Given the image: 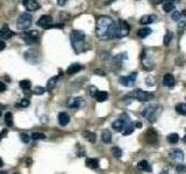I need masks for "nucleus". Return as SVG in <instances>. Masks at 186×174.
<instances>
[{
    "label": "nucleus",
    "instance_id": "obj_54",
    "mask_svg": "<svg viewBox=\"0 0 186 174\" xmlns=\"http://www.w3.org/2000/svg\"><path fill=\"white\" fill-rule=\"evenodd\" d=\"M135 125H136L137 128H141V127H142V124H141V123H139V122H137V123H136Z\"/></svg>",
    "mask_w": 186,
    "mask_h": 174
},
{
    "label": "nucleus",
    "instance_id": "obj_26",
    "mask_svg": "<svg viewBox=\"0 0 186 174\" xmlns=\"http://www.w3.org/2000/svg\"><path fill=\"white\" fill-rule=\"evenodd\" d=\"M83 136L85 137V139H87L90 143H94L97 140V135L92 131H84L83 132Z\"/></svg>",
    "mask_w": 186,
    "mask_h": 174
},
{
    "label": "nucleus",
    "instance_id": "obj_34",
    "mask_svg": "<svg viewBox=\"0 0 186 174\" xmlns=\"http://www.w3.org/2000/svg\"><path fill=\"white\" fill-rule=\"evenodd\" d=\"M179 140V136L177 133H170L168 136V142L170 144H177Z\"/></svg>",
    "mask_w": 186,
    "mask_h": 174
},
{
    "label": "nucleus",
    "instance_id": "obj_32",
    "mask_svg": "<svg viewBox=\"0 0 186 174\" xmlns=\"http://www.w3.org/2000/svg\"><path fill=\"white\" fill-rule=\"evenodd\" d=\"M173 9H174L173 2H171V1H166V2H164V5H163V11L165 12V13L173 12Z\"/></svg>",
    "mask_w": 186,
    "mask_h": 174
},
{
    "label": "nucleus",
    "instance_id": "obj_24",
    "mask_svg": "<svg viewBox=\"0 0 186 174\" xmlns=\"http://www.w3.org/2000/svg\"><path fill=\"white\" fill-rule=\"evenodd\" d=\"M101 140L106 144H110L112 142V133H110V130H104L101 132Z\"/></svg>",
    "mask_w": 186,
    "mask_h": 174
},
{
    "label": "nucleus",
    "instance_id": "obj_36",
    "mask_svg": "<svg viewBox=\"0 0 186 174\" xmlns=\"http://www.w3.org/2000/svg\"><path fill=\"white\" fill-rule=\"evenodd\" d=\"M112 153H113V156L117 158V159H120L122 157V150L119 147V146H114V147H112Z\"/></svg>",
    "mask_w": 186,
    "mask_h": 174
},
{
    "label": "nucleus",
    "instance_id": "obj_35",
    "mask_svg": "<svg viewBox=\"0 0 186 174\" xmlns=\"http://www.w3.org/2000/svg\"><path fill=\"white\" fill-rule=\"evenodd\" d=\"M5 123L8 128L13 125V115H12V113H9V111H7L5 114Z\"/></svg>",
    "mask_w": 186,
    "mask_h": 174
},
{
    "label": "nucleus",
    "instance_id": "obj_21",
    "mask_svg": "<svg viewBox=\"0 0 186 174\" xmlns=\"http://www.w3.org/2000/svg\"><path fill=\"white\" fill-rule=\"evenodd\" d=\"M156 20V15H143V16L140 19V23L142 26H147V24H150Z\"/></svg>",
    "mask_w": 186,
    "mask_h": 174
},
{
    "label": "nucleus",
    "instance_id": "obj_58",
    "mask_svg": "<svg viewBox=\"0 0 186 174\" xmlns=\"http://www.w3.org/2000/svg\"><path fill=\"white\" fill-rule=\"evenodd\" d=\"M13 174H19V173H13Z\"/></svg>",
    "mask_w": 186,
    "mask_h": 174
},
{
    "label": "nucleus",
    "instance_id": "obj_8",
    "mask_svg": "<svg viewBox=\"0 0 186 174\" xmlns=\"http://www.w3.org/2000/svg\"><path fill=\"white\" fill-rule=\"evenodd\" d=\"M136 78H137V73L136 72H133L129 75H125V77H120V84L123 85L125 87H132L135 84L136 81Z\"/></svg>",
    "mask_w": 186,
    "mask_h": 174
},
{
    "label": "nucleus",
    "instance_id": "obj_19",
    "mask_svg": "<svg viewBox=\"0 0 186 174\" xmlns=\"http://www.w3.org/2000/svg\"><path fill=\"white\" fill-rule=\"evenodd\" d=\"M69 122H70V116H69L68 113L62 111V113H59V114H58V123H59L62 127H65Z\"/></svg>",
    "mask_w": 186,
    "mask_h": 174
},
{
    "label": "nucleus",
    "instance_id": "obj_31",
    "mask_svg": "<svg viewBox=\"0 0 186 174\" xmlns=\"http://www.w3.org/2000/svg\"><path fill=\"white\" fill-rule=\"evenodd\" d=\"M176 111L179 115L185 116L186 115V103H178L176 106Z\"/></svg>",
    "mask_w": 186,
    "mask_h": 174
},
{
    "label": "nucleus",
    "instance_id": "obj_27",
    "mask_svg": "<svg viewBox=\"0 0 186 174\" xmlns=\"http://www.w3.org/2000/svg\"><path fill=\"white\" fill-rule=\"evenodd\" d=\"M151 34V29L149 27H144V28H141L137 31V35H139L140 38H145L147 36H149Z\"/></svg>",
    "mask_w": 186,
    "mask_h": 174
},
{
    "label": "nucleus",
    "instance_id": "obj_11",
    "mask_svg": "<svg viewBox=\"0 0 186 174\" xmlns=\"http://www.w3.org/2000/svg\"><path fill=\"white\" fill-rule=\"evenodd\" d=\"M141 65H142V67L144 70H148V71H150V70L154 69V66H155V64L154 62L151 60L149 57H147V55H145V52L143 51V53L141 55Z\"/></svg>",
    "mask_w": 186,
    "mask_h": 174
},
{
    "label": "nucleus",
    "instance_id": "obj_45",
    "mask_svg": "<svg viewBox=\"0 0 186 174\" xmlns=\"http://www.w3.org/2000/svg\"><path fill=\"white\" fill-rule=\"evenodd\" d=\"M185 27H186V22L185 21H178V30H183V29H185Z\"/></svg>",
    "mask_w": 186,
    "mask_h": 174
},
{
    "label": "nucleus",
    "instance_id": "obj_4",
    "mask_svg": "<svg viewBox=\"0 0 186 174\" xmlns=\"http://www.w3.org/2000/svg\"><path fill=\"white\" fill-rule=\"evenodd\" d=\"M33 22V16L29 14L28 12L22 13L17 21V27L19 30H26L30 27V24Z\"/></svg>",
    "mask_w": 186,
    "mask_h": 174
},
{
    "label": "nucleus",
    "instance_id": "obj_51",
    "mask_svg": "<svg viewBox=\"0 0 186 174\" xmlns=\"http://www.w3.org/2000/svg\"><path fill=\"white\" fill-rule=\"evenodd\" d=\"M152 4H155V5H157V4H161V2H163L164 0H150Z\"/></svg>",
    "mask_w": 186,
    "mask_h": 174
},
{
    "label": "nucleus",
    "instance_id": "obj_33",
    "mask_svg": "<svg viewBox=\"0 0 186 174\" xmlns=\"http://www.w3.org/2000/svg\"><path fill=\"white\" fill-rule=\"evenodd\" d=\"M134 131V125L129 122L126 127L123 128V130H122V133L125 135V136H128V135H130V133H133Z\"/></svg>",
    "mask_w": 186,
    "mask_h": 174
},
{
    "label": "nucleus",
    "instance_id": "obj_39",
    "mask_svg": "<svg viewBox=\"0 0 186 174\" xmlns=\"http://www.w3.org/2000/svg\"><path fill=\"white\" fill-rule=\"evenodd\" d=\"M30 86H32V84H30V81L29 80H21L20 81V87H21L22 89H24V91L29 89Z\"/></svg>",
    "mask_w": 186,
    "mask_h": 174
},
{
    "label": "nucleus",
    "instance_id": "obj_38",
    "mask_svg": "<svg viewBox=\"0 0 186 174\" xmlns=\"http://www.w3.org/2000/svg\"><path fill=\"white\" fill-rule=\"evenodd\" d=\"M46 138V135L42 132H33L32 133V139L34 140H40V139H44Z\"/></svg>",
    "mask_w": 186,
    "mask_h": 174
},
{
    "label": "nucleus",
    "instance_id": "obj_2",
    "mask_svg": "<svg viewBox=\"0 0 186 174\" xmlns=\"http://www.w3.org/2000/svg\"><path fill=\"white\" fill-rule=\"evenodd\" d=\"M71 44L76 53L85 51V33L81 30H72L70 34Z\"/></svg>",
    "mask_w": 186,
    "mask_h": 174
},
{
    "label": "nucleus",
    "instance_id": "obj_6",
    "mask_svg": "<svg viewBox=\"0 0 186 174\" xmlns=\"http://www.w3.org/2000/svg\"><path fill=\"white\" fill-rule=\"evenodd\" d=\"M128 34H129V24L127 23V21L120 19L116 24V38L126 37Z\"/></svg>",
    "mask_w": 186,
    "mask_h": 174
},
{
    "label": "nucleus",
    "instance_id": "obj_41",
    "mask_svg": "<svg viewBox=\"0 0 186 174\" xmlns=\"http://www.w3.org/2000/svg\"><path fill=\"white\" fill-rule=\"evenodd\" d=\"M145 84H147V86H154L155 85V77L154 75H148L147 77V79H145Z\"/></svg>",
    "mask_w": 186,
    "mask_h": 174
},
{
    "label": "nucleus",
    "instance_id": "obj_3",
    "mask_svg": "<svg viewBox=\"0 0 186 174\" xmlns=\"http://www.w3.org/2000/svg\"><path fill=\"white\" fill-rule=\"evenodd\" d=\"M161 109H162V108H161L159 104L157 103L149 104V106H147L144 109L142 110V116H144L150 123H154V122L156 121L158 114L161 113Z\"/></svg>",
    "mask_w": 186,
    "mask_h": 174
},
{
    "label": "nucleus",
    "instance_id": "obj_30",
    "mask_svg": "<svg viewBox=\"0 0 186 174\" xmlns=\"http://www.w3.org/2000/svg\"><path fill=\"white\" fill-rule=\"evenodd\" d=\"M172 37H173V33L171 31V30H168L165 35H164V40H163V43H164V45L168 46L170 44V42L172 41Z\"/></svg>",
    "mask_w": 186,
    "mask_h": 174
},
{
    "label": "nucleus",
    "instance_id": "obj_13",
    "mask_svg": "<svg viewBox=\"0 0 186 174\" xmlns=\"http://www.w3.org/2000/svg\"><path fill=\"white\" fill-rule=\"evenodd\" d=\"M14 36V31L9 29V27L7 24H4L1 29H0V38L2 40H7V38H11Z\"/></svg>",
    "mask_w": 186,
    "mask_h": 174
},
{
    "label": "nucleus",
    "instance_id": "obj_57",
    "mask_svg": "<svg viewBox=\"0 0 186 174\" xmlns=\"http://www.w3.org/2000/svg\"><path fill=\"white\" fill-rule=\"evenodd\" d=\"M183 140H184V143H186V135L184 136V138H183Z\"/></svg>",
    "mask_w": 186,
    "mask_h": 174
},
{
    "label": "nucleus",
    "instance_id": "obj_59",
    "mask_svg": "<svg viewBox=\"0 0 186 174\" xmlns=\"http://www.w3.org/2000/svg\"><path fill=\"white\" fill-rule=\"evenodd\" d=\"M0 174H6V173H0Z\"/></svg>",
    "mask_w": 186,
    "mask_h": 174
},
{
    "label": "nucleus",
    "instance_id": "obj_55",
    "mask_svg": "<svg viewBox=\"0 0 186 174\" xmlns=\"http://www.w3.org/2000/svg\"><path fill=\"white\" fill-rule=\"evenodd\" d=\"M2 165H4V161H2V159H1V158H0V167H1V166H2Z\"/></svg>",
    "mask_w": 186,
    "mask_h": 174
},
{
    "label": "nucleus",
    "instance_id": "obj_52",
    "mask_svg": "<svg viewBox=\"0 0 186 174\" xmlns=\"http://www.w3.org/2000/svg\"><path fill=\"white\" fill-rule=\"evenodd\" d=\"M5 108V106H2V104H0V116H1V114H2V109Z\"/></svg>",
    "mask_w": 186,
    "mask_h": 174
},
{
    "label": "nucleus",
    "instance_id": "obj_28",
    "mask_svg": "<svg viewBox=\"0 0 186 174\" xmlns=\"http://www.w3.org/2000/svg\"><path fill=\"white\" fill-rule=\"evenodd\" d=\"M58 79H59V77L58 75H55V77H52V78H50L49 80H48V82H46V89H52L54 87L56 86V84H57Z\"/></svg>",
    "mask_w": 186,
    "mask_h": 174
},
{
    "label": "nucleus",
    "instance_id": "obj_25",
    "mask_svg": "<svg viewBox=\"0 0 186 174\" xmlns=\"http://www.w3.org/2000/svg\"><path fill=\"white\" fill-rule=\"evenodd\" d=\"M137 168L141 171H145V172H151V166L147 160H142L137 164Z\"/></svg>",
    "mask_w": 186,
    "mask_h": 174
},
{
    "label": "nucleus",
    "instance_id": "obj_22",
    "mask_svg": "<svg viewBox=\"0 0 186 174\" xmlns=\"http://www.w3.org/2000/svg\"><path fill=\"white\" fill-rule=\"evenodd\" d=\"M81 69H83V66H81L80 64L78 63L71 64L69 67H68V70H66V73H68V74H75L77 72H79Z\"/></svg>",
    "mask_w": 186,
    "mask_h": 174
},
{
    "label": "nucleus",
    "instance_id": "obj_44",
    "mask_svg": "<svg viewBox=\"0 0 186 174\" xmlns=\"http://www.w3.org/2000/svg\"><path fill=\"white\" fill-rule=\"evenodd\" d=\"M98 92H99V89L95 86H90V95H91V96L95 98V95L98 94Z\"/></svg>",
    "mask_w": 186,
    "mask_h": 174
},
{
    "label": "nucleus",
    "instance_id": "obj_43",
    "mask_svg": "<svg viewBox=\"0 0 186 174\" xmlns=\"http://www.w3.org/2000/svg\"><path fill=\"white\" fill-rule=\"evenodd\" d=\"M15 106H17V107H22V108H24V107H28L29 106V101L27 99H22V100H21L20 102H17Z\"/></svg>",
    "mask_w": 186,
    "mask_h": 174
},
{
    "label": "nucleus",
    "instance_id": "obj_46",
    "mask_svg": "<svg viewBox=\"0 0 186 174\" xmlns=\"http://www.w3.org/2000/svg\"><path fill=\"white\" fill-rule=\"evenodd\" d=\"M6 88H7V86H6L5 82H2V81H0V93L5 92Z\"/></svg>",
    "mask_w": 186,
    "mask_h": 174
},
{
    "label": "nucleus",
    "instance_id": "obj_50",
    "mask_svg": "<svg viewBox=\"0 0 186 174\" xmlns=\"http://www.w3.org/2000/svg\"><path fill=\"white\" fill-rule=\"evenodd\" d=\"M7 135V130H2L1 132H0V140L4 138V136H6Z\"/></svg>",
    "mask_w": 186,
    "mask_h": 174
},
{
    "label": "nucleus",
    "instance_id": "obj_5",
    "mask_svg": "<svg viewBox=\"0 0 186 174\" xmlns=\"http://www.w3.org/2000/svg\"><path fill=\"white\" fill-rule=\"evenodd\" d=\"M21 38L24 41L26 44H34L40 40V33L37 30H29L21 34Z\"/></svg>",
    "mask_w": 186,
    "mask_h": 174
},
{
    "label": "nucleus",
    "instance_id": "obj_48",
    "mask_svg": "<svg viewBox=\"0 0 186 174\" xmlns=\"http://www.w3.org/2000/svg\"><path fill=\"white\" fill-rule=\"evenodd\" d=\"M177 171H178V172H184V171H185V166H184V165H178V166H177Z\"/></svg>",
    "mask_w": 186,
    "mask_h": 174
},
{
    "label": "nucleus",
    "instance_id": "obj_17",
    "mask_svg": "<svg viewBox=\"0 0 186 174\" xmlns=\"http://www.w3.org/2000/svg\"><path fill=\"white\" fill-rule=\"evenodd\" d=\"M66 104L70 108H79L83 104V99L81 98H70L66 101Z\"/></svg>",
    "mask_w": 186,
    "mask_h": 174
},
{
    "label": "nucleus",
    "instance_id": "obj_10",
    "mask_svg": "<svg viewBox=\"0 0 186 174\" xmlns=\"http://www.w3.org/2000/svg\"><path fill=\"white\" fill-rule=\"evenodd\" d=\"M129 122L130 121L128 120V117H126V118H117V120H115L112 123V127H113V129L115 131H122L123 128L126 127Z\"/></svg>",
    "mask_w": 186,
    "mask_h": 174
},
{
    "label": "nucleus",
    "instance_id": "obj_47",
    "mask_svg": "<svg viewBox=\"0 0 186 174\" xmlns=\"http://www.w3.org/2000/svg\"><path fill=\"white\" fill-rule=\"evenodd\" d=\"M5 48H6V43H5V41L0 40V51H2V50H4Z\"/></svg>",
    "mask_w": 186,
    "mask_h": 174
},
{
    "label": "nucleus",
    "instance_id": "obj_42",
    "mask_svg": "<svg viewBox=\"0 0 186 174\" xmlns=\"http://www.w3.org/2000/svg\"><path fill=\"white\" fill-rule=\"evenodd\" d=\"M44 92H46V88L42 86H36L34 88V94L36 95H42V94H44Z\"/></svg>",
    "mask_w": 186,
    "mask_h": 174
},
{
    "label": "nucleus",
    "instance_id": "obj_7",
    "mask_svg": "<svg viewBox=\"0 0 186 174\" xmlns=\"http://www.w3.org/2000/svg\"><path fill=\"white\" fill-rule=\"evenodd\" d=\"M129 96L137 100L140 102H145V101H149L152 98V94L149 92H145V91H142V89H135L129 94Z\"/></svg>",
    "mask_w": 186,
    "mask_h": 174
},
{
    "label": "nucleus",
    "instance_id": "obj_53",
    "mask_svg": "<svg viewBox=\"0 0 186 174\" xmlns=\"http://www.w3.org/2000/svg\"><path fill=\"white\" fill-rule=\"evenodd\" d=\"M159 174H169V172L166 171V169H164V171H162V172H161Z\"/></svg>",
    "mask_w": 186,
    "mask_h": 174
},
{
    "label": "nucleus",
    "instance_id": "obj_9",
    "mask_svg": "<svg viewBox=\"0 0 186 174\" xmlns=\"http://www.w3.org/2000/svg\"><path fill=\"white\" fill-rule=\"evenodd\" d=\"M24 59L30 64H36L39 60H40L39 51H36V50H34V49L26 51L24 52Z\"/></svg>",
    "mask_w": 186,
    "mask_h": 174
},
{
    "label": "nucleus",
    "instance_id": "obj_15",
    "mask_svg": "<svg viewBox=\"0 0 186 174\" xmlns=\"http://www.w3.org/2000/svg\"><path fill=\"white\" fill-rule=\"evenodd\" d=\"M169 156H170V158H171L172 160H174V161H177V162H181L184 160V153H183V151L179 150V149H174V150H172L170 152Z\"/></svg>",
    "mask_w": 186,
    "mask_h": 174
},
{
    "label": "nucleus",
    "instance_id": "obj_29",
    "mask_svg": "<svg viewBox=\"0 0 186 174\" xmlns=\"http://www.w3.org/2000/svg\"><path fill=\"white\" fill-rule=\"evenodd\" d=\"M107 98H108V93L105 92V91H99L98 94L95 95V99L98 102H104L107 100Z\"/></svg>",
    "mask_w": 186,
    "mask_h": 174
},
{
    "label": "nucleus",
    "instance_id": "obj_56",
    "mask_svg": "<svg viewBox=\"0 0 186 174\" xmlns=\"http://www.w3.org/2000/svg\"><path fill=\"white\" fill-rule=\"evenodd\" d=\"M181 14H183V15H185V16H186V9H184V11L181 12Z\"/></svg>",
    "mask_w": 186,
    "mask_h": 174
},
{
    "label": "nucleus",
    "instance_id": "obj_14",
    "mask_svg": "<svg viewBox=\"0 0 186 174\" xmlns=\"http://www.w3.org/2000/svg\"><path fill=\"white\" fill-rule=\"evenodd\" d=\"M52 17L50 15H42L37 21V26H40L42 28H49L51 26Z\"/></svg>",
    "mask_w": 186,
    "mask_h": 174
},
{
    "label": "nucleus",
    "instance_id": "obj_18",
    "mask_svg": "<svg viewBox=\"0 0 186 174\" xmlns=\"http://www.w3.org/2000/svg\"><path fill=\"white\" fill-rule=\"evenodd\" d=\"M174 77L171 73H166L163 77V85L166 87H173L174 86Z\"/></svg>",
    "mask_w": 186,
    "mask_h": 174
},
{
    "label": "nucleus",
    "instance_id": "obj_37",
    "mask_svg": "<svg viewBox=\"0 0 186 174\" xmlns=\"http://www.w3.org/2000/svg\"><path fill=\"white\" fill-rule=\"evenodd\" d=\"M30 138H32V136H29L28 133H24V132L20 133V139L22 140L24 144H28L29 142H30Z\"/></svg>",
    "mask_w": 186,
    "mask_h": 174
},
{
    "label": "nucleus",
    "instance_id": "obj_49",
    "mask_svg": "<svg viewBox=\"0 0 186 174\" xmlns=\"http://www.w3.org/2000/svg\"><path fill=\"white\" fill-rule=\"evenodd\" d=\"M66 1H68V0H57V4L59 6H64L66 4Z\"/></svg>",
    "mask_w": 186,
    "mask_h": 174
},
{
    "label": "nucleus",
    "instance_id": "obj_1",
    "mask_svg": "<svg viewBox=\"0 0 186 174\" xmlns=\"http://www.w3.org/2000/svg\"><path fill=\"white\" fill-rule=\"evenodd\" d=\"M95 35L99 40H110L116 38V24L112 17L107 15L99 16L95 24Z\"/></svg>",
    "mask_w": 186,
    "mask_h": 174
},
{
    "label": "nucleus",
    "instance_id": "obj_40",
    "mask_svg": "<svg viewBox=\"0 0 186 174\" xmlns=\"http://www.w3.org/2000/svg\"><path fill=\"white\" fill-rule=\"evenodd\" d=\"M181 12L179 11H173L172 12V15H171V17H172V20L173 21H180V19H181Z\"/></svg>",
    "mask_w": 186,
    "mask_h": 174
},
{
    "label": "nucleus",
    "instance_id": "obj_12",
    "mask_svg": "<svg viewBox=\"0 0 186 174\" xmlns=\"http://www.w3.org/2000/svg\"><path fill=\"white\" fill-rule=\"evenodd\" d=\"M22 5L28 12H35L40 9V4L37 2V0H23Z\"/></svg>",
    "mask_w": 186,
    "mask_h": 174
},
{
    "label": "nucleus",
    "instance_id": "obj_23",
    "mask_svg": "<svg viewBox=\"0 0 186 174\" xmlns=\"http://www.w3.org/2000/svg\"><path fill=\"white\" fill-rule=\"evenodd\" d=\"M85 164L87 167L92 168V169H97L99 167V160L95 158H87L85 160Z\"/></svg>",
    "mask_w": 186,
    "mask_h": 174
},
{
    "label": "nucleus",
    "instance_id": "obj_16",
    "mask_svg": "<svg viewBox=\"0 0 186 174\" xmlns=\"http://www.w3.org/2000/svg\"><path fill=\"white\" fill-rule=\"evenodd\" d=\"M157 133L155 130H148L147 133H145V140H147V143H149V144H156L157 143Z\"/></svg>",
    "mask_w": 186,
    "mask_h": 174
},
{
    "label": "nucleus",
    "instance_id": "obj_20",
    "mask_svg": "<svg viewBox=\"0 0 186 174\" xmlns=\"http://www.w3.org/2000/svg\"><path fill=\"white\" fill-rule=\"evenodd\" d=\"M126 59H127V53H126V52L119 53V55L114 56V58H113V65H119V66H120Z\"/></svg>",
    "mask_w": 186,
    "mask_h": 174
}]
</instances>
